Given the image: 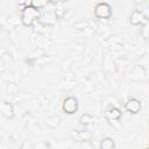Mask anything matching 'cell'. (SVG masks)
<instances>
[{
	"mask_svg": "<svg viewBox=\"0 0 149 149\" xmlns=\"http://www.w3.org/2000/svg\"><path fill=\"white\" fill-rule=\"evenodd\" d=\"M125 108H126L127 112H129V113H132V114H136V113H139L140 109H141V101H140L139 99H136V98H130V99H128V101L126 102Z\"/></svg>",
	"mask_w": 149,
	"mask_h": 149,
	"instance_id": "5",
	"label": "cell"
},
{
	"mask_svg": "<svg viewBox=\"0 0 149 149\" xmlns=\"http://www.w3.org/2000/svg\"><path fill=\"white\" fill-rule=\"evenodd\" d=\"M92 121H93V118H92L90 114H84V115H81V116L79 118V122H80L81 125H84V126L91 125Z\"/></svg>",
	"mask_w": 149,
	"mask_h": 149,
	"instance_id": "9",
	"label": "cell"
},
{
	"mask_svg": "<svg viewBox=\"0 0 149 149\" xmlns=\"http://www.w3.org/2000/svg\"><path fill=\"white\" fill-rule=\"evenodd\" d=\"M115 148V142L112 137H105L100 142V149H114Z\"/></svg>",
	"mask_w": 149,
	"mask_h": 149,
	"instance_id": "8",
	"label": "cell"
},
{
	"mask_svg": "<svg viewBox=\"0 0 149 149\" xmlns=\"http://www.w3.org/2000/svg\"><path fill=\"white\" fill-rule=\"evenodd\" d=\"M129 20H130V23L134 24V26L143 24V23L147 21L146 15L143 14V12H142V10H139V9H134V10L132 12Z\"/></svg>",
	"mask_w": 149,
	"mask_h": 149,
	"instance_id": "4",
	"label": "cell"
},
{
	"mask_svg": "<svg viewBox=\"0 0 149 149\" xmlns=\"http://www.w3.org/2000/svg\"><path fill=\"white\" fill-rule=\"evenodd\" d=\"M94 15L98 19L108 20L112 16V8L107 2H99L94 7Z\"/></svg>",
	"mask_w": 149,
	"mask_h": 149,
	"instance_id": "3",
	"label": "cell"
},
{
	"mask_svg": "<svg viewBox=\"0 0 149 149\" xmlns=\"http://www.w3.org/2000/svg\"><path fill=\"white\" fill-rule=\"evenodd\" d=\"M146 149H148V148H146Z\"/></svg>",
	"mask_w": 149,
	"mask_h": 149,
	"instance_id": "11",
	"label": "cell"
},
{
	"mask_svg": "<svg viewBox=\"0 0 149 149\" xmlns=\"http://www.w3.org/2000/svg\"><path fill=\"white\" fill-rule=\"evenodd\" d=\"M121 115H122V113L118 107H111L105 113V116L107 120H120Z\"/></svg>",
	"mask_w": 149,
	"mask_h": 149,
	"instance_id": "7",
	"label": "cell"
},
{
	"mask_svg": "<svg viewBox=\"0 0 149 149\" xmlns=\"http://www.w3.org/2000/svg\"><path fill=\"white\" fill-rule=\"evenodd\" d=\"M78 108H79L78 99L76 97H73V95L66 97L63 100V102H62V109L66 114H74V113H77Z\"/></svg>",
	"mask_w": 149,
	"mask_h": 149,
	"instance_id": "2",
	"label": "cell"
},
{
	"mask_svg": "<svg viewBox=\"0 0 149 149\" xmlns=\"http://www.w3.org/2000/svg\"><path fill=\"white\" fill-rule=\"evenodd\" d=\"M0 112L6 119H13V116H14L13 105L8 101H2L0 104Z\"/></svg>",
	"mask_w": 149,
	"mask_h": 149,
	"instance_id": "6",
	"label": "cell"
},
{
	"mask_svg": "<svg viewBox=\"0 0 149 149\" xmlns=\"http://www.w3.org/2000/svg\"><path fill=\"white\" fill-rule=\"evenodd\" d=\"M20 149H33V146H31V143H30L28 140H26V141L22 143V146H21Z\"/></svg>",
	"mask_w": 149,
	"mask_h": 149,
	"instance_id": "10",
	"label": "cell"
},
{
	"mask_svg": "<svg viewBox=\"0 0 149 149\" xmlns=\"http://www.w3.org/2000/svg\"><path fill=\"white\" fill-rule=\"evenodd\" d=\"M40 17V9L36 6L31 5V1L28 6L23 7L21 10V22L26 27L33 26L34 21Z\"/></svg>",
	"mask_w": 149,
	"mask_h": 149,
	"instance_id": "1",
	"label": "cell"
}]
</instances>
